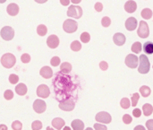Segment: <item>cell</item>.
Returning <instances> with one entry per match:
<instances>
[{
	"label": "cell",
	"mask_w": 153,
	"mask_h": 130,
	"mask_svg": "<svg viewBox=\"0 0 153 130\" xmlns=\"http://www.w3.org/2000/svg\"><path fill=\"white\" fill-rule=\"evenodd\" d=\"M130 105H131L130 101H129V99H127V98H123V99L121 100V102H120V106H121L123 109H125V110L128 109V108L130 107Z\"/></svg>",
	"instance_id": "cell-29"
},
{
	"label": "cell",
	"mask_w": 153,
	"mask_h": 130,
	"mask_svg": "<svg viewBox=\"0 0 153 130\" xmlns=\"http://www.w3.org/2000/svg\"><path fill=\"white\" fill-rule=\"evenodd\" d=\"M49 94H50V91L48 85L41 84V85H39V87L37 88V95L39 97L46 99L49 96Z\"/></svg>",
	"instance_id": "cell-11"
},
{
	"label": "cell",
	"mask_w": 153,
	"mask_h": 130,
	"mask_svg": "<svg viewBox=\"0 0 153 130\" xmlns=\"http://www.w3.org/2000/svg\"><path fill=\"white\" fill-rule=\"evenodd\" d=\"M71 49L73 51H79L82 49V44L78 40H74L71 44Z\"/></svg>",
	"instance_id": "cell-28"
},
{
	"label": "cell",
	"mask_w": 153,
	"mask_h": 130,
	"mask_svg": "<svg viewBox=\"0 0 153 130\" xmlns=\"http://www.w3.org/2000/svg\"><path fill=\"white\" fill-rule=\"evenodd\" d=\"M62 5H68L70 4V0H60Z\"/></svg>",
	"instance_id": "cell-45"
},
{
	"label": "cell",
	"mask_w": 153,
	"mask_h": 130,
	"mask_svg": "<svg viewBox=\"0 0 153 130\" xmlns=\"http://www.w3.org/2000/svg\"><path fill=\"white\" fill-rule=\"evenodd\" d=\"M133 114H134V116L135 118H140L141 115H142V112H141V111H140L139 109H135V110H134Z\"/></svg>",
	"instance_id": "cell-44"
},
{
	"label": "cell",
	"mask_w": 153,
	"mask_h": 130,
	"mask_svg": "<svg viewBox=\"0 0 153 130\" xmlns=\"http://www.w3.org/2000/svg\"><path fill=\"white\" fill-rule=\"evenodd\" d=\"M50 64L53 66H57L60 64V58L58 57H53L50 60Z\"/></svg>",
	"instance_id": "cell-37"
},
{
	"label": "cell",
	"mask_w": 153,
	"mask_h": 130,
	"mask_svg": "<svg viewBox=\"0 0 153 130\" xmlns=\"http://www.w3.org/2000/svg\"><path fill=\"white\" fill-rule=\"evenodd\" d=\"M31 129L33 130H40L42 129V123L39 120H36L31 124Z\"/></svg>",
	"instance_id": "cell-34"
},
{
	"label": "cell",
	"mask_w": 153,
	"mask_h": 130,
	"mask_svg": "<svg viewBox=\"0 0 153 130\" xmlns=\"http://www.w3.org/2000/svg\"><path fill=\"white\" fill-rule=\"evenodd\" d=\"M75 107L74 102L73 100H65L59 103V108L65 111H72Z\"/></svg>",
	"instance_id": "cell-9"
},
{
	"label": "cell",
	"mask_w": 153,
	"mask_h": 130,
	"mask_svg": "<svg viewBox=\"0 0 153 130\" xmlns=\"http://www.w3.org/2000/svg\"><path fill=\"white\" fill-rule=\"evenodd\" d=\"M72 128L74 130H82L84 129V124L80 120H74L72 122Z\"/></svg>",
	"instance_id": "cell-20"
},
{
	"label": "cell",
	"mask_w": 153,
	"mask_h": 130,
	"mask_svg": "<svg viewBox=\"0 0 153 130\" xmlns=\"http://www.w3.org/2000/svg\"><path fill=\"white\" fill-rule=\"evenodd\" d=\"M18 81H19V77H18L17 75H14V74L10 75V76H9V82H10V84H16L18 83Z\"/></svg>",
	"instance_id": "cell-32"
},
{
	"label": "cell",
	"mask_w": 153,
	"mask_h": 130,
	"mask_svg": "<svg viewBox=\"0 0 153 130\" xmlns=\"http://www.w3.org/2000/svg\"><path fill=\"white\" fill-rule=\"evenodd\" d=\"M94 8H95V10H96L97 12H101V11L103 10V4H102L100 2H98V3L95 4Z\"/></svg>",
	"instance_id": "cell-40"
},
{
	"label": "cell",
	"mask_w": 153,
	"mask_h": 130,
	"mask_svg": "<svg viewBox=\"0 0 153 130\" xmlns=\"http://www.w3.org/2000/svg\"><path fill=\"white\" fill-rule=\"evenodd\" d=\"M94 129L96 130H107V127L104 126V125H101V124H95L94 125Z\"/></svg>",
	"instance_id": "cell-42"
},
{
	"label": "cell",
	"mask_w": 153,
	"mask_h": 130,
	"mask_svg": "<svg viewBox=\"0 0 153 130\" xmlns=\"http://www.w3.org/2000/svg\"><path fill=\"white\" fill-rule=\"evenodd\" d=\"M101 24H102L103 27H108V26H110V24H111V20H110V18L108 17V16L103 17L102 20H101Z\"/></svg>",
	"instance_id": "cell-31"
},
{
	"label": "cell",
	"mask_w": 153,
	"mask_h": 130,
	"mask_svg": "<svg viewBox=\"0 0 153 130\" xmlns=\"http://www.w3.org/2000/svg\"><path fill=\"white\" fill-rule=\"evenodd\" d=\"M39 75L45 78V79H48V78H51L52 75H53V71L52 69L49 67V66H43L40 71H39Z\"/></svg>",
	"instance_id": "cell-16"
},
{
	"label": "cell",
	"mask_w": 153,
	"mask_h": 130,
	"mask_svg": "<svg viewBox=\"0 0 153 130\" xmlns=\"http://www.w3.org/2000/svg\"><path fill=\"white\" fill-rule=\"evenodd\" d=\"M21 60L22 63H29L30 61V56L27 53L25 54H22V57H21Z\"/></svg>",
	"instance_id": "cell-38"
},
{
	"label": "cell",
	"mask_w": 153,
	"mask_h": 130,
	"mask_svg": "<svg viewBox=\"0 0 153 130\" xmlns=\"http://www.w3.org/2000/svg\"><path fill=\"white\" fill-rule=\"evenodd\" d=\"M137 25H138V22L134 17H129L126 21V28L128 31H134L137 28Z\"/></svg>",
	"instance_id": "cell-13"
},
{
	"label": "cell",
	"mask_w": 153,
	"mask_h": 130,
	"mask_svg": "<svg viewBox=\"0 0 153 130\" xmlns=\"http://www.w3.org/2000/svg\"><path fill=\"white\" fill-rule=\"evenodd\" d=\"M47 44L50 49H56L59 45V39L56 35H50L47 40Z\"/></svg>",
	"instance_id": "cell-12"
},
{
	"label": "cell",
	"mask_w": 153,
	"mask_h": 130,
	"mask_svg": "<svg viewBox=\"0 0 153 130\" xmlns=\"http://www.w3.org/2000/svg\"><path fill=\"white\" fill-rule=\"evenodd\" d=\"M132 51L133 52H134L135 54H138V53H140L141 51H142V44H141V42H138V41H136V42H134L133 45H132Z\"/></svg>",
	"instance_id": "cell-27"
},
{
	"label": "cell",
	"mask_w": 153,
	"mask_h": 130,
	"mask_svg": "<svg viewBox=\"0 0 153 130\" xmlns=\"http://www.w3.org/2000/svg\"><path fill=\"white\" fill-rule=\"evenodd\" d=\"M140 93H141L142 96H143V97H148V96H150V94H151L152 91H151V88H150L149 86L143 85V86H142V87H141V89H140Z\"/></svg>",
	"instance_id": "cell-25"
},
{
	"label": "cell",
	"mask_w": 153,
	"mask_h": 130,
	"mask_svg": "<svg viewBox=\"0 0 153 130\" xmlns=\"http://www.w3.org/2000/svg\"><path fill=\"white\" fill-rule=\"evenodd\" d=\"M0 35L3 40H11L14 37V31L12 27L10 26H4L2 28L0 31Z\"/></svg>",
	"instance_id": "cell-6"
},
{
	"label": "cell",
	"mask_w": 153,
	"mask_h": 130,
	"mask_svg": "<svg viewBox=\"0 0 153 130\" xmlns=\"http://www.w3.org/2000/svg\"><path fill=\"white\" fill-rule=\"evenodd\" d=\"M123 121H124L125 124L128 125V124H130L133 121V120H132V117L130 115L126 114V115H124L123 116Z\"/></svg>",
	"instance_id": "cell-39"
},
{
	"label": "cell",
	"mask_w": 153,
	"mask_h": 130,
	"mask_svg": "<svg viewBox=\"0 0 153 130\" xmlns=\"http://www.w3.org/2000/svg\"><path fill=\"white\" fill-rule=\"evenodd\" d=\"M63 29L65 32L67 33H74L77 31L78 29V23L76 21L72 20V19H67L64 22L63 24Z\"/></svg>",
	"instance_id": "cell-3"
},
{
	"label": "cell",
	"mask_w": 153,
	"mask_h": 130,
	"mask_svg": "<svg viewBox=\"0 0 153 130\" xmlns=\"http://www.w3.org/2000/svg\"><path fill=\"white\" fill-rule=\"evenodd\" d=\"M138 57L134 54H129L126 58V65L130 68H136L138 66Z\"/></svg>",
	"instance_id": "cell-8"
},
{
	"label": "cell",
	"mask_w": 153,
	"mask_h": 130,
	"mask_svg": "<svg viewBox=\"0 0 153 130\" xmlns=\"http://www.w3.org/2000/svg\"><path fill=\"white\" fill-rule=\"evenodd\" d=\"M0 130H7V127L5 125H0Z\"/></svg>",
	"instance_id": "cell-48"
},
{
	"label": "cell",
	"mask_w": 153,
	"mask_h": 130,
	"mask_svg": "<svg viewBox=\"0 0 153 130\" xmlns=\"http://www.w3.org/2000/svg\"><path fill=\"white\" fill-rule=\"evenodd\" d=\"M143 114H144V116H146V117L151 116L153 112V107L151 105V104L146 103V104H144V105H143Z\"/></svg>",
	"instance_id": "cell-23"
},
{
	"label": "cell",
	"mask_w": 153,
	"mask_h": 130,
	"mask_svg": "<svg viewBox=\"0 0 153 130\" xmlns=\"http://www.w3.org/2000/svg\"><path fill=\"white\" fill-rule=\"evenodd\" d=\"M27 86L24 84H19L18 85H16L15 87V93L18 94V95H21V96H23L27 93Z\"/></svg>",
	"instance_id": "cell-18"
},
{
	"label": "cell",
	"mask_w": 153,
	"mask_h": 130,
	"mask_svg": "<svg viewBox=\"0 0 153 130\" xmlns=\"http://www.w3.org/2000/svg\"><path fill=\"white\" fill-rule=\"evenodd\" d=\"M146 128L149 130H153V120H150L146 122Z\"/></svg>",
	"instance_id": "cell-43"
},
{
	"label": "cell",
	"mask_w": 153,
	"mask_h": 130,
	"mask_svg": "<svg viewBox=\"0 0 153 130\" xmlns=\"http://www.w3.org/2000/svg\"><path fill=\"white\" fill-rule=\"evenodd\" d=\"M136 9H137V4L133 0H129L125 4V10L127 13H134Z\"/></svg>",
	"instance_id": "cell-15"
},
{
	"label": "cell",
	"mask_w": 153,
	"mask_h": 130,
	"mask_svg": "<svg viewBox=\"0 0 153 130\" xmlns=\"http://www.w3.org/2000/svg\"><path fill=\"white\" fill-rule=\"evenodd\" d=\"M35 2H37V3H39V4H43V3H46L48 0H34Z\"/></svg>",
	"instance_id": "cell-47"
},
{
	"label": "cell",
	"mask_w": 153,
	"mask_h": 130,
	"mask_svg": "<svg viewBox=\"0 0 153 130\" xmlns=\"http://www.w3.org/2000/svg\"><path fill=\"white\" fill-rule=\"evenodd\" d=\"M143 50L148 55L153 54V42H152V41L145 42L144 45H143Z\"/></svg>",
	"instance_id": "cell-21"
},
{
	"label": "cell",
	"mask_w": 153,
	"mask_h": 130,
	"mask_svg": "<svg viewBox=\"0 0 153 130\" xmlns=\"http://www.w3.org/2000/svg\"><path fill=\"white\" fill-rule=\"evenodd\" d=\"M141 14H142V17H143V19L149 20V19H151V18L152 17V11L150 8H144V9L142 11Z\"/></svg>",
	"instance_id": "cell-24"
},
{
	"label": "cell",
	"mask_w": 153,
	"mask_h": 130,
	"mask_svg": "<svg viewBox=\"0 0 153 130\" xmlns=\"http://www.w3.org/2000/svg\"><path fill=\"white\" fill-rule=\"evenodd\" d=\"M6 11H7V13H8L9 15L15 16L19 13V6L16 4H13V3L9 4L8 6H7V8H6Z\"/></svg>",
	"instance_id": "cell-17"
},
{
	"label": "cell",
	"mask_w": 153,
	"mask_h": 130,
	"mask_svg": "<svg viewBox=\"0 0 153 130\" xmlns=\"http://www.w3.org/2000/svg\"><path fill=\"white\" fill-rule=\"evenodd\" d=\"M100 69H101V70L106 71V70L108 69V63H107V62H105V61H101V62L100 63Z\"/></svg>",
	"instance_id": "cell-41"
},
{
	"label": "cell",
	"mask_w": 153,
	"mask_h": 130,
	"mask_svg": "<svg viewBox=\"0 0 153 130\" xmlns=\"http://www.w3.org/2000/svg\"><path fill=\"white\" fill-rule=\"evenodd\" d=\"M52 126L56 129H61L65 126V120L60 118H56L52 120Z\"/></svg>",
	"instance_id": "cell-19"
},
{
	"label": "cell",
	"mask_w": 153,
	"mask_h": 130,
	"mask_svg": "<svg viewBox=\"0 0 153 130\" xmlns=\"http://www.w3.org/2000/svg\"><path fill=\"white\" fill-rule=\"evenodd\" d=\"M137 34L139 37L145 39L147 37H149L150 35V29H149V25L146 22L144 21H141L140 24H139V28L137 30Z\"/></svg>",
	"instance_id": "cell-5"
},
{
	"label": "cell",
	"mask_w": 153,
	"mask_h": 130,
	"mask_svg": "<svg viewBox=\"0 0 153 130\" xmlns=\"http://www.w3.org/2000/svg\"><path fill=\"white\" fill-rule=\"evenodd\" d=\"M81 1H82V0H71V2L74 3V4H79Z\"/></svg>",
	"instance_id": "cell-49"
},
{
	"label": "cell",
	"mask_w": 153,
	"mask_h": 130,
	"mask_svg": "<svg viewBox=\"0 0 153 130\" xmlns=\"http://www.w3.org/2000/svg\"><path fill=\"white\" fill-rule=\"evenodd\" d=\"M60 70L64 74H69L72 71V65L68 62H64L63 64H61Z\"/></svg>",
	"instance_id": "cell-22"
},
{
	"label": "cell",
	"mask_w": 153,
	"mask_h": 130,
	"mask_svg": "<svg viewBox=\"0 0 153 130\" xmlns=\"http://www.w3.org/2000/svg\"><path fill=\"white\" fill-rule=\"evenodd\" d=\"M46 109H47V104L43 100H35L33 103V110L35 111V112L41 114L46 111Z\"/></svg>",
	"instance_id": "cell-10"
},
{
	"label": "cell",
	"mask_w": 153,
	"mask_h": 130,
	"mask_svg": "<svg viewBox=\"0 0 153 130\" xmlns=\"http://www.w3.org/2000/svg\"><path fill=\"white\" fill-rule=\"evenodd\" d=\"M15 63H16V58L11 53L4 54L1 58V64L5 68H12L15 65Z\"/></svg>",
	"instance_id": "cell-1"
},
{
	"label": "cell",
	"mask_w": 153,
	"mask_h": 130,
	"mask_svg": "<svg viewBox=\"0 0 153 130\" xmlns=\"http://www.w3.org/2000/svg\"><path fill=\"white\" fill-rule=\"evenodd\" d=\"M65 129V130H69V129H70V128H68V127H65V129Z\"/></svg>",
	"instance_id": "cell-51"
},
{
	"label": "cell",
	"mask_w": 153,
	"mask_h": 130,
	"mask_svg": "<svg viewBox=\"0 0 153 130\" xmlns=\"http://www.w3.org/2000/svg\"><path fill=\"white\" fill-rule=\"evenodd\" d=\"M4 99L7 100V101L12 100V99L13 98V91H11V90H6V91L4 92Z\"/></svg>",
	"instance_id": "cell-35"
},
{
	"label": "cell",
	"mask_w": 153,
	"mask_h": 130,
	"mask_svg": "<svg viewBox=\"0 0 153 130\" xmlns=\"http://www.w3.org/2000/svg\"><path fill=\"white\" fill-rule=\"evenodd\" d=\"M48 32V29L46 27V25L44 24H39L37 28V33L39 36H45Z\"/></svg>",
	"instance_id": "cell-26"
},
{
	"label": "cell",
	"mask_w": 153,
	"mask_h": 130,
	"mask_svg": "<svg viewBox=\"0 0 153 130\" xmlns=\"http://www.w3.org/2000/svg\"><path fill=\"white\" fill-rule=\"evenodd\" d=\"M6 0H0V4H4Z\"/></svg>",
	"instance_id": "cell-50"
},
{
	"label": "cell",
	"mask_w": 153,
	"mask_h": 130,
	"mask_svg": "<svg viewBox=\"0 0 153 130\" xmlns=\"http://www.w3.org/2000/svg\"><path fill=\"white\" fill-rule=\"evenodd\" d=\"M135 130H144L145 129L143 127V126H137V127H135V129H134Z\"/></svg>",
	"instance_id": "cell-46"
},
{
	"label": "cell",
	"mask_w": 153,
	"mask_h": 130,
	"mask_svg": "<svg viewBox=\"0 0 153 130\" xmlns=\"http://www.w3.org/2000/svg\"><path fill=\"white\" fill-rule=\"evenodd\" d=\"M139 60H140V65H139V68H138L139 73L147 74L150 71V67H151L149 58L144 54H143V55L140 56Z\"/></svg>",
	"instance_id": "cell-2"
},
{
	"label": "cell",
	"mask_w": 153,
	"mask_h": 130,
	"mask_svg": "<svg viewBox=\"0 0 153 130\" xmlns=\"http://www.w3.org/2000/svg\"><path fill=\"white\" fill-rule=\"evenodd\" d=\"M12 129L13 130H22V124L20 121L16 120L12 124Z\"/></svg>",
	"instance_id": "cell-36"
},
{
	"label": "cell",
	"mask_w": 153,
	"mask_h": 130,
	"mask_svg": "<svg viewBox=\"0 0 153 130\" xmlns=\"http://www.w3.org/2000/svg\"><path fill=\"white\" fill-rule=\"evenodd\" d=\"M139 99H140L139 93H134V94H133V96H132V106H133V107H135V106L137 105Z\"/></svg>",
	"instance_id": "cell-33"
},
{
	"label": "cell",
	"mask_w": 153,
	"mask_h": 130,
	"mask_svg": "<svg viewBox=\"0 0 153 130\" xmlns=\"http://www.w3.org/2000/svg\"><path fill=\"white\" fill-rule=\"evenodd\" d=\"M95 120H96V121H98L100 123H103V124H109L112 121V118H111L110 114H108V112H105V111L99 112L96 115Z\"/></svg>",
	"instance_id": "cell-7"
},
{
	"label": "cell",
	"mask_w": 153,
	"mask_h": 130,
	"mask_svg": "<svg viewBox=\"0 0 153 130\" xmlns=\"http://www.w3.org/2000/svg\"><path fill=\"white\" fill-rule=\"evenodd\" d=\"M67 15L72 18L79 19L82 15V9L81 6L78 5H70L67 10Z\"/></svg>",
	"instance_id": "cell-4"
},
{
	"label": "cell",
	"mask_w": 153,
	"mask_h": 130,
	"mask_svg": "<svg viewBox=\"0 0 153 130\" xmlns=\"http://www.w3.org/2000/svg\"><path fill=\"white\" fill-rule=\"evenodd\" d=\"M113 40H114V42H115L116 45H117V46H123L126 43V36L123 33L117 32V33H116L114 35Z\"/></svg>",
	"instance_id": "cell-14"
},
{
	"label": "cell",
	"mask_w": 153,
	"mask_h": 130,
	"mask_svg": "<svg viewBox=\"0 0 153 130\" xmlns=\"http://www.w3.org/2000/svg\"><path fill=\"white\" fill-rule=\"evenodd\" d=\"M80 38H81V40L82 42L88 43L90 41V40H91V35L88 32H83V33H82V35H81Z\"/></svg>",
	"instance_id": "cell-30"
}]
</instances>
